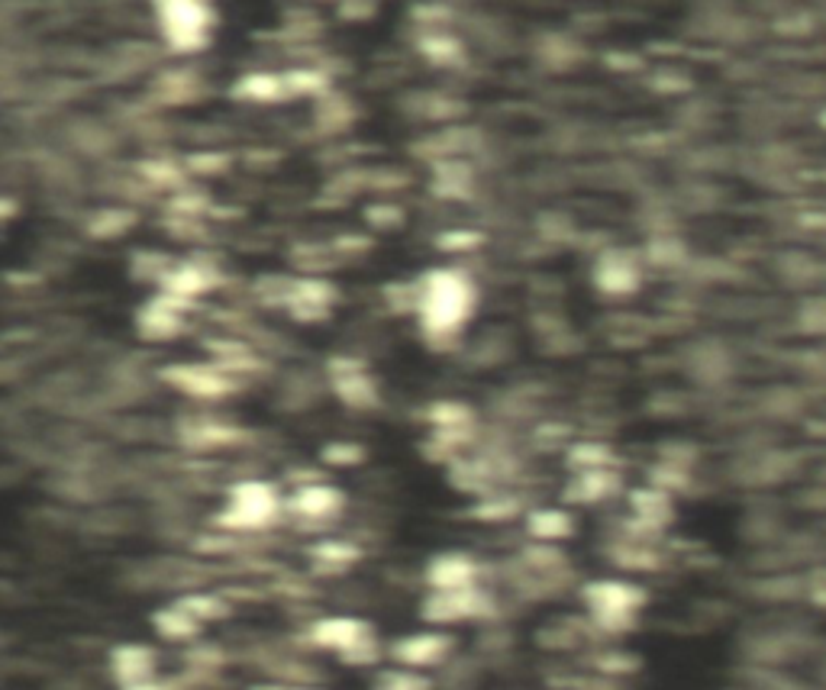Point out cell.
Returning a JSON list of instances; mask_svg holds the SVG:
<instances>
[{
  "instance_id": "1",
  "label": "cell",
  "mask_w": 826,
  "mask_h": 690,
  "mask_svg": "<svg viewBox=\"0 0 826 690\" xmlns=\"http://www.w3.org/2000/svg\"><path fill=\"white\" fill-rule=\"evenodd\" d=\"M478 310V285L466 268L439 265L416 281L413 317L420 333L433 345H449L469 326Z\"/></svg>"
},
{
  "instance_id": "2",
  "label": "cell",
  "mask_w": 826,
  "mask_h": 690,
  "mask_svg": "<svg viewBox=\"0 0 826 690\" xmlns=\"http://www.w3.org/2000/svg\"><path fill=\"white\" fill-rule=\"evenodd\" d=\"M152 16L162 43L175 56H197L217 30L214 0H152Z\"/></svg>"
},
{
  "instance_id": "3",
  "label": "cell",
  "mask_w": 826,
  "mask_h": 690,
  "mask_svg": "<svg viewBox=\"0 0 826 690\" xmlns=\"http://www.w3.org/2000/svg\"><path fill=\"white\" fill-rule=\"evenodd\" d=\"M582 603L600 633L620 635L640 623V617L650 603V594H646V587H640L636 580H627V577H597V580L585 584Z\"/></svg>"
},
{
  "instance_id": "4",
  "label": "cell",
  "mask_w": 826,
  "mask_h": 690,
  "mask_svg": "<svg viewBox=\"0 0 826 690\" xmlns=\"http://www.w3.org/2000/svg\"><path fill=\"white\" fill-rule=\"evenodd\" d=\"M282 514H288V497L272 481L245 478L227 491V501L217 514V526L223 532H262L275 526Z\"/></svg>"
},
{
  "instance_id": "5",
  "label": "cell",
  "mask_w": 826,
  "mask_h": 690,
  "mask_svg": "<svg viewBox=\"0 0 826 690\" xmlns=\"http://www.w3.org/2000/svg\"><path fill=\"white\" fill-rule=\"evenodd\" d=\"M310 642L330 655H336L349 668H368L378 665L388 655V645L375 633V626L362 617H320L310 623Z\"/></svg>"
},
{
  "instance_id": "6",
  "label": "cell",
  "mask_w": 826,
  "mask_h": 690,
  "mask_svg": "<svg viewBox=\"0 0 826 690\" xmlns=\"http://www.w3.org/2000/svg\"><path fill=\"white\" fill-rule=\"evenodd\" d=\"M162 381L194 401H223L239 391V378L220 361H175L162 368Z\"/></svg>"
},
{
  "instance_id": "7",
  "label": "cell",
  "mask_w": 826,
  "mask_h": 690,
  "mask_svg": "<svg viewBox=\"0 0 826 690\" xmlns=\"http://www.w3.org/2000/svg\"><path fill=\"white\" fill-rule=\"evenodd\" d=\"M326 375H330V388L340 401L353 410H371L381 403V388L378 378L368 371V365L353 355H336L326 361Z\"/></svg>"
},
{
  "instance_id": "8",
  "label": "cell",
  "mask_w": 826,
  "mask_h": 690,
  "mask_svg": "<svg viewBox=\"0 0 826 690\" xmlns=\"http://www.w3.org/2000/svg\"><path fill=\"white\" fill-rule=\"evenodd\" d=\"M646 278V265L636 252L630 249H604L590 268V281L594 288L607 297H630L643 288Z\"/></svg>"
},
{
  "instance_id": "9",
  "label": "cell",
  "mask_w": 826,
  "mask_h": 690,
  "mask_svg": "<svg viewBox=\"0 0 826 690\" xmlns=\"http://www.w3.org/2000/svg\"><path fill=\"white\" fill-rule=\"evenodd\" d=\"M191 313V303L177 300L165 290H156L139 310H136V333L146 340V343H169V340H177L184 330H187V317Z\"/></svg>"
},
{
  "instance_id": "10",
  "label": "cell",
  "mask_w": 826,
  "mask_h": 690,
  "mask_svg": "<svg viewBox=\"0 0 826 690\" xmlns=\"http://www.w3.org/2000/svg\"><path fill=\"white\" fill-rule=\"evenodd\" d=\"M111 675L119 690H165L159 678V652L142 642H123L111 652Z\"/></svg>"
},
{
  "instance_id": "11",
  "label": "cell",
  "mask_w": 826,
  "mask_h": 690,
  "mask_svg": "<svg viewBox=\"0 0 826 690\" xmlns=\"http://www.w3.org/2000/svg\"><path fill=\"white\" fill-rule=\"evenodd\" d=\"M336 300H340V294L323 275H300V278L288 281L282 310H288V317L297 323H323V320H330Z\"/></svg>"
},
{
  "instance_id": "12",
  "label": "cell",
  "mask_w": 826,
  "mask_h": 690,
  "mask_svg": "<svg viewBox=\"0 0 826 690\" xmlns=\"http://www.w3.org/2000/svg\"><path fill=\"white\" fill-rule=\"evenodd\" d=\"M491 610L487 594L478 587H466V590H429L423 600V620L436 623V626H452V623H466V620H478Z\"/></svg>"
},
{
  "instance_id": "13",
  "label": "cell",
  "mask_w": 826,
  "mask_h": 690,
  "mask_svg": "<svg viewBox=\"0 0 826 690\" xmlns=\"http://www.w3.org/2000/svg\"><path fill=\"white\" fill-rule=\"evenodd\" d=\"M346 510V494L326 481H303L288 494V514L300 522L323 526Z\"/></svg>"
},
{
  "instance_id": "14",
  "label": "cell",
  "mask_w": 826,
  "mask_h": 690,
  "mask_svg": "<svg viewBox=\"0 0 826 690\" xmlns=\"http://www.w3.org/2000/svg\"><path fill=\"white\" fill-rule=\"evenodd\" d=\"M452 645H456V639L449 633H443V630L408 633L388 645V658H391L394 665H401V668L423 671V668L443 665V662L452 655Z\"/></svg>"
},
{
  "instance_id": "15",
  "label": "cell",
  "mask_w": 826,
  "mask_h": 690,
  "mask_svg": "<svg viewBox=\"0 0 826 690\" xmlns=\"http://www.w3.org/2000/svg\"><path fill=\"white\" fill-rule=\"evenodd\" d=\"M223 285V272L217 262H207V258H184V262H175L172 275L165 278V285L159 290L172 294L184 303H197L200 297L214 294V290Z\"/></svg>"
},
{
  "instance_id": "16",
  "label": "cell",
  "mask_w": 826,
  "mask_h": 690,
  "mask_svg": "<svg viewBox=\"0 0 826 690\" xmlns=\"http://www.w3.org/2000/svg\"><path fill=\"white\" fill-rule=\"evenodd\" d=\"M481 565L469 552H439L426 562L423 580L429 590H466L478 587Z\"/></svg>"
},
{
  "instance_id": "17",
  "label": "cell",
  "mask_w": 826,
  "mask_h": 690,
  "mask_svg": "<svg viewBox=\"0 0 826 690\" xmlns=\"http://www.w3.org/2000/svg\"><path fill=\"white\" fill-rule=\"evenodd\" d=\"M623 487V478L617 468H590V471H575L572 484L565 487V501L578 507H594L610 497H617Z\"/></svg>"
},
{
  "instance_id": "18",
  "label": "cell",
  "mask_w": 826,
  "mask_h": 690,
  "mask_svg": "<svg viewBox=\"0 0 826 690\" xmlns=\"http://www.w3.org/2000/svg\"><path fill=\"white\" fill-rule=\"evenodd\" d=\"M630 514L633 519L643 526V529H665L672 519H675V501H672V491L658 487V484H646V487H636L630 494Z\"/></svg>"
},
{
  "instance_id": "19",
  "label": "cell",
  "mask_w": 826,
  "mask_h": 690,
  "mask_svg": "<svg viewBox=\"0 0 826 690\" xmlns=\"http://www.w3.org/2000/svg\"><path fill=\"white\" fill-rule=\"evenodd\" d=\"M242 104H282L288 101V84L285 74H272V71H249L242 74L233 91H230Z\"/></svg>"
},
{
  "instance_id": "20",
  "label": "cell",
  "mask_w": 826,
  "mask_h": 690,
  "mask_svg": "<svg viewBox=\"0 0 826 690\" xmlns=\"http://www.w3.org/2000/svg\"><path fill=\"white\" fill-rule=\"evenodd\" d=\"M307 555H310V562H313L317 572H323V575H343V572H349L355 562L362 559V549L353 545L349 539L326 536V539L313 542Z\"/></svg>"
},
{
  "instance_id": "21",
  "label": "cell",
  "mask_w": 826,
  "mask_h": 690,
  "mask_svg": "<svg viewBox=\"0 0 826 690\" xmlns=\"http://www.w3.org/2000/svg\"><path fill=\"white\" fill-rule=\"evenodd\" d=\"M572 532H575V517L562 507H536L527 514V536L542 545L572 539Z\"/></svg>"
},
{
  "instance_id": "22",
  "label": "cell",
  "mask_w": 826,
  "mask_h": 690,
  "mask_svg": "<svg viewBox=\"0 0 826 690\" xmlns=\"http://www.w3.org/2000/svg\"><path fill=\"white\" fill-rule=\"evenodd\" d=\"M416 49L429 65H439V68H456V65L466 61L462 39L452 36L449 30H423L420 39H416Z\"/></svg>"
},
{
  "instance_id": "23",
  "label": "cell",
  "mask_w": 826,
  "mask_h": 690,
  "mask_svg": "<svg viewBox=\"0 0 826 690\" xmlns=\"http://www.w3.org/2000/svg\"><path fill=\"white\" fill-rule=\"evenodd\" d=\"M152 630L162 635V639H169V642H194L200 635V630H204V623L197 617H191L175 600V603H169V607H162V610L152 613Z\"/></svg>"
},
{
  "instance_id": "24",
  "label": "cell",
  "mask_w": 826,
  "mask_h": 690,
  "mask_svg": "<svg viewBox=\"0 0 826 690\" xmlns=\"http://www.w3.org/2000/svg\"><path fill=\"white\" fill-rule=\"evenodd\" d=\"M172 268H175V258H169L159 249H139L129 262V275L142 285H152V288H162L165 278L172 275Z\"/></svg>"
},
{
  "instance_id": "25",
  "label": "cell",
  "mask_w": 826,
  "mask_h": 690,
  "mask_svg": "<svg viewBox=\"0 0 826 690\" xmlns=\"http://www.w3.org/2000/svg\"><path fill=\"white\" fill-rule=\"evenodd\" d=\"M156 94L162 104H191L197 94H200V81L194 71L187 68H175V71H165L159 81H156Z\"/></svg>"
},
{
  "instance_id": "26",
  "label": "cell",
  "mask_w": 826,
  "mask_h": 690,
  "mask_svg": "<svg viewBox=\"0 0 826 690\" xmlns=\"http://www.w3.org/2000/svg\"><path fill=\"white\" fill-rule=\"evenodd\" d=\"M285 84L291 97H310V101H320L333 91V81L323 68H291L285 71Z\"/></svg>"
},
{
  "instance_id": "27",
  "label": "cell",
  "mask_w": 826,
  "mask_h": 690,
  "mask_svg": "<svg viewBox=\"0 0 826 690\" xmlns=\"http://www.w3.org/2000/svg\"><path fill=\"white\" fill-rule=\"evenodd\" d=\"M177 603H181L191 617H197L200 623H217V620H227V617H230V603H227L220 594L194 590V594L177 597Z\"/></svg>"
},
{
  "instance_id": "28",
  "label": "cell",
  "mask_w": 826,
  "mask_h": 690,
  "mask_svg": "<svg viewBox=\"0 0 826 690\" xmlns=\"http://www.w3.org/2000/svg\"><path fill=\"white\" fill-rule=\"evenodd\" d=\"M472 172L462 162H443L436 169V194H443L449 200H462V197L472 194Z\"/></svg>"
},
{
  "instance_id": "29",
  "label": "cell",
  "mask_w": 826,
  "mask_h": 690,
  "mask_svg": "<svg viewBox=\"0 0 826 690\" xmlns=\"http://www.w3.org/2000/svg\"><path fill=\"white\" fill-rule=\"evenodd\" d=\"M184 436L197 449H217V446H230L237 439V429L227 423H217V419H197L194 426L184 429Z\"/></svg>"
},
{
  "instance_id": "30",
  "label": "cell",
  "mask_w": 826,
  "mask_h": 690,
  "mask_svg": "<svg viewBox=\"0 0 826 690\" xmlns=\"http://www.w3.org/2000/svg\"><path fill=\"white\" fill-rule=\"evenodd\" d=\"M317 119L330 129V133H340V129H346L349 123H353V104L346 101V97H340V94H326V97H320L317 101Z\"/></svg>"
},
{
  "instance_id": "31",
  "label": "cell",
  "mask_w": 826,
  "mask_h": 690,
  "mask_svg": "<svg viewBox=\"0 0 826 690\" xmlns=\"http://www.w3.org/2000/svg\"><path fill=\"white\" fill-rule=\"evenodd\" d=\"M569 464L575 471H590V468H617V459L604 442H578L569 452Z\"/></svg>"
},
{
  "instance_id": "32",
  "label": "cell",
  "mask_w": 826,
  "mask_h": 690,
  "mask_svg": "<svg viewBox=\"0 0 826 690\" xmlns=\"http://www.w3.org/2000/svg\"><path fill=\"white\" fill-rule=\"evenodd\" d=\"M375 690H436V688H433V681H429V678H423L420 671L394 665V668H388V671H381V675H378Z\"/></svg>"
},
{
  "instance_id": "33",
  "label": "cell",
  "mask_w": 826,
  "mask_h": 690,
  "mask_svg": "<svg viewBox=\"0 0 826 690\" xmlns=\"http://www.w3.org/2000/svg\"><path fill=\"white\" fill-rule=\"evenodd\" d=\"M133 223H136V217H133V210H101L94 220H91V235H97V239H117L126 230H133Z\"/></svg>"
},
{
  "instance_id": "34",
  "label": "cell",
  "mask_w": 826,
  "mask_h": 690,
  "mask_svg": "<svg viewBox=\"0 0 826 690\" xmlns=\"http://www.w3.org/2000/svg\"><path fill=\"white\" fill-rule=\"evenodd\" d=\"M142 177L156 187H169V191H181L184 184V169L181 162H165V159H152V162H142Z\"/></svg>"
},
{
  "instance_id": "35",
  "label": "cell",
  "mask_w": 826,
  "mask_h": 690,
  "mask_svg": "<svg viewBox=\"0 0 826 690\" xmlns=\"http://www.w3.org/2000/svg\"><path fill=\"white\" fill-rule=\"evenodd\" d=\"M646 255H650V262H655V265L672 268V265H678V262L688 255V249H685V242L675 239V235H655L650 242V249H646Z\"/></svg>"
},
{
  "instance_id": "36",
  "label": "cell",
  "mask_w": 826,
  "mask_h": 690,
  "mask_svg": "<svg viewBox=\"0 0 826 690\" xmlns=\"http://www.w3.org/2000/svg\"><path fill=\"white\" fill-rule=\"evenodd\" d=\"M365 223L375 227V230H398L404 223V210L398 204H391V200H378V204H368Z\"/></svg>"
},
{
  "instance_id": "37",
  "label": "cell",
  "mask_w": 826,
  "mask_h": 690,
  "mask_svg": "<svg viewBox=\"0 0 826 690\" xmlns=\"http://www.w3.org/2000/svg\"><path fill=\"white\" fill-rule=\"evenodd\" d=\"M481 242H484V235L474 230H449L443 232L439 239H436V249H443V252H452V255H462V252H474V249H481Z\"/></svg>"
},
{
  "instance_id": "38",
  "label": "cell",
  "mask_w": 826,
  "mask_h": 690,
  "mask_svg": "<svg viewBox=\"0 0 826 690\" xmlns=\"http://www.w3.org/2000/svg\"><path fill=\"white\" fill-rule=\"evenodd\" d=\"M323 461H326V464H340V468L358 464V461H365V449L355 446V442H330V446L323 449Z\"/></svg>"
},
{
  "instance_id": "39",
  "label": "cell",
  "mask_w": 826,
  "mask_h": 690,
  "mask_svg": "<svg viewBox=\"0 0 826 690\" xmlns=\"http://www.w3.org/2000/svg\"><path fill=\"white\" fill-rule=\"evenodd\" d=\"M801 326L807 333H826V297H814L801 307Z\"/></svg>"
},
{
  "instance_id": "40",
  "label": "cell",
  "mask_w": 826,
  "mask_h": 690,
  "mask_svg": "<svg viewBox=\"0 0 826 690\" xmlns=\"http://www.w3.org/2000/svg\"><path fill=\"white\" fill-rule=\"evenodd\" d=\"M227 169H230V162H227V156H220V152H197V156L187 159V172L217 174L227 172Z\"/></svg>"
},
{
  "instance_id": "41",
  "label": "cell",
  "mask_w": 826,
  "mask_h": 690,
  "mask_svg": "<svg viewBox=\"0 0 826 690\" xmlns=\"http://www.w3.org/2000/svg\"><path fill=\"white\" fill-rule=\"evenodd\" d=\"M378 13V0H343L340 16L346 20H371Z\"/></svg>"
},
{
  "instance_id": "42",
  "label": "cell",
  "mask_w": 826,
  "mask_h": 690,
  "mask_svg": "<svg viewBox=\"0 0 826 690\" xmlns=\"http://www.w3.org/2000/svg\"><path fill=\"white\" fill-rule=\"evenodd\" d=\"M275 690H323V688H310V685H291V688H275Z\"/></svg>"
},
{
  "instance_id": "43",
  "label": "cell",
  "mask_w": 826,
  "mask_h": 690,
  "mask_svg": "<svg viewBox=\"0 0 826 690\" xmlns=\"http://www.w3.org/2000/svg\"><path fill=\"white\" fill-rule=\"evenodd\" d=\"M824 126H826V114H824Z\"/></svg>"
}]
</instances>
